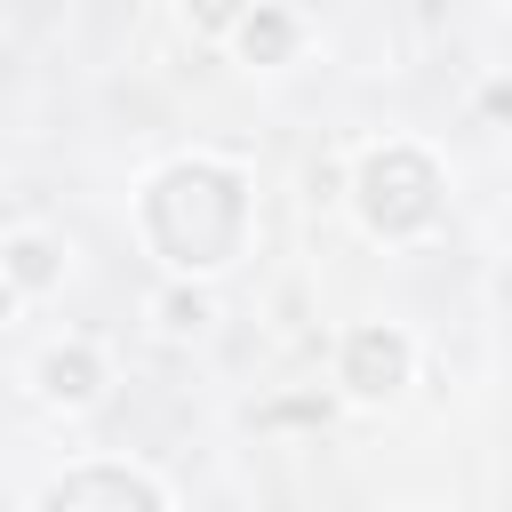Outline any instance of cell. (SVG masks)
<instances>
[{
  "label": "cell",
  "instance_id": "6da1fadb",
  "mask_svg": "<svg viewBox=\"0 0 512 512\" xmlns=\"http://www.w3.org/2000/svg\"><path fill=\"white\" fill-rule=\"evenodd\" d=\"M152 232L176 264H224L232 232H240V184L224 168H176L152 192Z\"/></svg>",
  "mask_w": 512,
  "mask_h": 512
},
{
  "label": "cell",
  "instance_id": "7a4b0ae2",
  "mask_svg": "<svg viewBox=\"0 0 512 512\" xmlns=\"http://www.w3.org/2000/svg\"><path fill=\"white\" fill-rule=\"evenodd\" d=\"M368 216L376 224H424L432 216V168L416 160V152H392V160H376L368 168Z\"/></svg>",
  "mask_w": 512,
  "mask_h": 512
},
{
  "label": "cell",
  "instance_id": "3957f363",
  "mask_svg": "<svg viewBox=\"0 0 512 512\" xmlns=\"http://www.w3.org/2000/svg\"><path fill=\"white\" fill-rule=\"evenodd\" d=\"M400 368H408L400 336H384V328L352 336V384H360V392H392V384H400Z\"/></svg>",
  "mask_w": 512,
  "mask_h": 512
},
{
  "label": "cell",
  "instance_id": "277c9868",
  "mask_svg": "<svg viewBox=\"0 0 512 512\" xmlns=\"http://www.w3.org/2000/svg\"><path fill=\"white\" fill-rule=\"evenodd\" d=\"M280 48H288V24L280 16H256L248 24V56H280Z\"/></svg>",
  "mask_w": 512,
  "mask_h": 512
},
{
  "label": "cell",
  "instance_id": "5b68a950",
  "mask_svg": "<svg viewBox=\"0 0 512 512\" xmlns=\"http://www.w3.org/2000/svg\"><path fill=\"white\" fill-rule=\"evenodd\" d=\"M48 392H88V360H48Z\"/></svg>",
  "mask_w": 512,
  "mask_h": 512
},
{
  "label": "cell",
  "instance_id": "8992f818",
  "mask_svg": "<svg viewBox=\"0 0 512 512\" xmlns=\"http://www.w3.org/2000/svg\"><path fill=\"white\" fill-rule=\"evenodd\" d=\"M232 16V0H200V24H224Z\"/></svg>",
  "mask_w": 512,
  "mask_h": 512
}]
</instances>
